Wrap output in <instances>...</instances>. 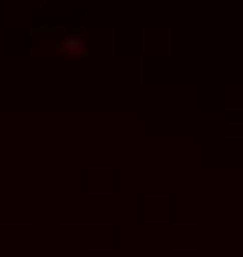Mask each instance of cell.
<instances>
[{
	"instance_id": "1",
	"label": "cell",
	"mask_w": 243,
	"mask_h": 257,
	"mask_svg": "<svg viewBox=\"0 0 243 257\" xmlns=\"http://www.w3.org/2000/svg\"><path fill=\"white\" fill-rule=\"evenodd\" d=\"M198 240H202L198 222H174V226H170V247H174V250H195Z\"/></svg>"
},
{
	"instance_id": "2",
	"label": "cell",
	"mask_w": 243,
	"mask_h": 257,
	"mask_svg": "<svg viewBox=\"0 0 243 257\" xmlns=\"http://www.w3.org/2000/svg\"><path fill=\"white\" fill-rule=\"evenodd\" d=\"M170 205H174V202H170L167 195H146V198H143V215H146L150 222H153V219H170Z\"/></svg>"
},
{
	"instance_id": "3",
	"label": "cell",
	"mask_w": 243,
	"mask_h": 257,
	"mask_svg": "<svg viewBox=\"0 0 243 257\" xmlns=\"http://www.w3.org/2000/svg\"><path fill=\"white\" fill-rule=\"evenodd\" d=\"M143 49L146 52H170V32L167 28H146V35H143Z\"/></svg>"
},
{
	"instance_id": "4",
	"label": "cell",
	"mask_w": 243,
	"mask_h": 257,
	"mask_svg": "<svg viewBox=\"0 0 243 257\" xmlns=\"http://www.w3.org/2000/svg\"><path fill=\"white\" fill-rule=\"evenodd\" d=\"M222 104H226V111H243V80H233V84H226L222 90Z\"/></svg>"
},
{
	"instance_id": "5",
	"label": "cell",
	"mask_w": 243,
	"mask_h": 257,
	"mask_svg": "<svg viewBox=\"0 0 243 257\" xmlns=\"http://www.w3.org/2000/svg\"><path fill=\"white\" fill-rule=\"evenodd\" d=\"M150 122H184V125H198V111H167V115H150Z\"/></svg>"
},
{
	"instance_id": "6",
	"label": "cell",
	"mask_w": 243,
	"mask_h": 257,
	"mask_svg": "<svg viewBox=\"0 0 243 257\" xmlns=\"http://www.w3.org/2000/svg\"><path fill=\"white\" fill-rule=\"evenodd\" d=\"M90 188L97 191V188H111V171H90Z\"/></svg>"
},
{
	"instance_id": "7",
	"label": "cell",
	"mask_w": 243,
	"mask_h": 257,
	"mask_svg": "<svg viewBox=\"0 0 243 257\" xmlns=\"http://www.w3.org/2000/svg\"><path fill=\"white\" fill-rule=\"evenodd\" d=\"M222 136H226V139H229V143H236V139H243V128H226V132H222Z\"/></svg>"
}]
</instances>
